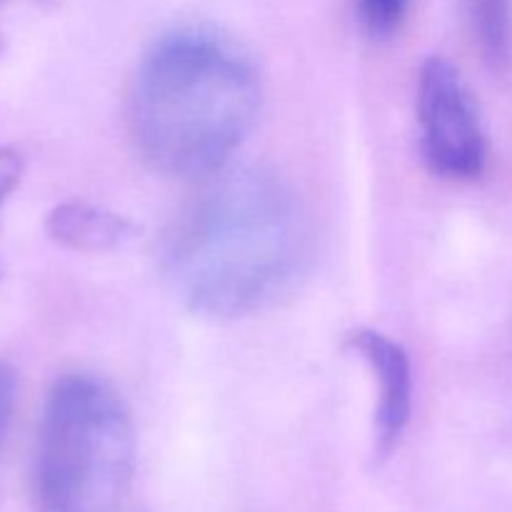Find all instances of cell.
Segmentation results:
<instances>
[{"mask_svg":"<svg viewBox=\"0 0 512 512\" xmlns=\"http://www.w3.org/2000/svg\"><path fill=\"white\" fill-rule=\"evenodd\" d=\"M305 253L293 188L265 168L218 175L170 228L163 273L180 303L205 318H243L268 305Z\"/></svg>","mask_w":512,"mask_h":512,"instance_id":"obj_1","label":"cell"},{"mask_svg":"<svg viewBox=\"0 0 512 512\" xmlns=\"http://www.w3.org/2000/svg\"><path fill=\"white\" fill-rule=\"evenodd\" d=\"M260 108V78L225 35L185 28L145 55L130 95V128L155 170L193 178L223 168Z\"/></svg>","mask_w":512,"mask_h":512,"instance_id":"obj_2","label":"cell"},{"mask_svg":"<svg viewBox=\"0 0 512 512\" xmlns=\"http://www.w3.org/2000/svg\"><path fill=\"white\" fill-rule=\"evenodd\" d=\"M135 473V428L105 380L70 373L45 398L35 450L43 512H118Z\"/></svg>","mask_w":512,"mask_h":512,"instance_id":"obj_3","label":"cell"},{"mask_svg":"<svg viewBox=\"0 0 512 512\" xmlns=\"http://www.w3.org/2000/svg\"><path fill=\"white\" fill-rule=\"evenodd\" d=\"M418 123L423 155L443 178L473 180L485 170L488 143L468 85L450 60L433 55L420 68Z\"/></svg>","mask_w":512,"mask_h":512,"instance_id":"obj_4","label":"cell"},{"mask_svg":"<svg viewBox=\"0 0 512 512\" xmlns=\"http://www.w3.org/2000/svg\"><path fill=\"white\" fill-rule=\"evenodd\" d=\"M353 353L368 363L375 380V458H388L413 413V365L400 343L385 333L358 328L348 335Z\"/></svg>","mask_w":512,"mask_h":512,"instance_id":"obj_5","label":"cell"},{"mask_svg":"<svg viewBox=\"0 0 512 512\" xmlns=\"http://www.w3.org/2000/svg\"><path fill=\"white\" fill-rule=\"evenodd\" d=\"M48 235L55 243L78 253H105L133 235V225L123 215L90 203H63L48 215Z\"/></svg>","mask_w":512,"mask_h":512,"instance_id":"obj_6","label":"cell"},{"mask_svg":"<svg viewBox=\"0 0 512 512\" xmlns=\"http://www.w3.org/2000/svg\"><path fill=\"white\" fill-rule=\"evenodd\" d=\"M470 20L485 60L503 65L512 53V0H470Z\"/></svg>","mask_w":512,"mask_h":512,"instance_id":"obj_7","label":"cell"},{"mask_svg":"<svg viewBox=\"0 0 512 512\" xmlns=\"http://www.w3.org/2000/svg\"><path fill=\"white\" fill-rule=\"evenodd\" d=\"M408 5L410 0H358V13L368 33L385 38L403 23Z\"/></svg>","mask_w":512,"mask_h":512,"instance_id":"obj_8","label":"cell"},{"mask_svg":"<svg viewBox=\"0 0 512 512\" xmlns=\"http://www.w3.org/2000/svg\"><path fill=\"white\" fill-rule=\"evenodd\" d=\"M15 398H18V373L13 365L0 360V445H3L5 430L13 418Z\"/></svg>","mask_w":512,"mask_h":512,"instance_id":"obj_9","label":"cell"},{"mask_svg":"<svg viewBox=\"0 0 512 512\" xmlns=\"http://www.w3.org/2000/svg\"><path fill=\"white\" fill-rule=\"evenodd\" d=\"M20 175H23L20 155L10 148H0V210L15 190V185L20 183ZM0 275H3V263H0Z\"/></svg>","mask_w":512,"mask_h":512,"instance_id":"obj_10","label":"cell"},{"mask_svg":"<svg viewBox=\"0 0 512 512\" xmlns=\"http://www.w3.org/2000/svg\"><path fill=\"white\" fill-rule=\"evenodd\" d=\"M8 3H10V0H0V13H3V8ZM0 48H3V33H0Z\"/></svg>","mask_w":512,"mask_h":512,"instance_id":"obj_11","label":"cell"}]
</instances>
